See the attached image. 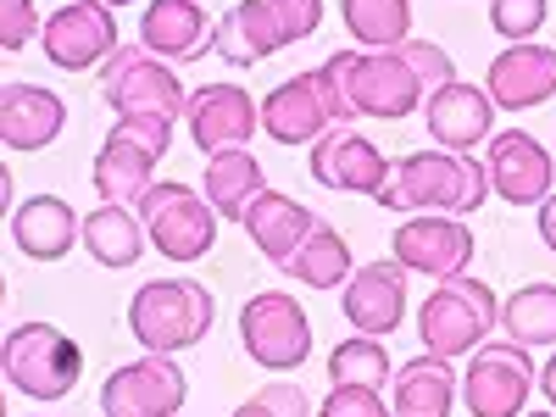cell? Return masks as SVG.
<instances>
[{"label": "cell", "instance_id": "f546056e", "mask_svg": "<svg viewBox=\"0 0 556 417\" xmlns=\"http://www.w3.org/2000/svg\"><path fill=\"white\" fill-rule=\"evenodd\" d=\"M340 17L367 51H390L412 39V0H340Z\"/></svg>", "mask_w": 556, "mask_h": 417}, {"label": "cell", "instance_id": "d590c367", "mask_svg": "<svg viewBox=\"0 0 556 417\" xmlns=\"http://www.w3.org/2000/svg\"><path fill=\"white\" fill-rule=\"evenodd\" d=\"M317 417H390V406H384L379 390H329Z\"/></svg>", "mask_w": 556, "mask_h": 417}, {"label": "cell", "instance_id": "7402d4cb", "mask_svg": "<svg viewBox=\"0 0 556 417\" xmlns=\"http://www.w3.org/2000/svg\"><path fill=\"white\" fill-rule=\"evenodd\" d=\"M139 45L162 62H201L206 51H217V23L195 0H151L139 17Z\"/></svg>", "mask_w": 556, "mask_h": 417}, {"label": "cell", "instance_id": "5bb4252c", "mask_svg": "<svg viewBox=\"0 0 556 417\" xmlns=\"http://www.w3.org/2000/svg\"><path fill=\"white\" fill-rule=\"evenodd\" d=\"M39 51L51 56V67L62 73H84L117 51V17L106 0H67L62 12L45 17Z\"/></svg>", "mask_w": 556, "mask_h": 417}, {"label": "cell", "instance_id": "9c48e42d", "mask_svg": "<svg viewBox=\"0 0 556 417\" xmlns=\"http://www.w3.org/2000/svg\"><path fill=\"white\" fill-rule=\"evenodd\" d=\"M0 367H7V384H12L17 395L62 401V395L78 384V374H84V351L56 329V323H23V329L7 334Z\"/></svg>", "mask_w": 556, "mask_h": 417}, {"label": "cell", "instance_id": "2e32d148", "mask_svg": "<svg viewBox=\"0 0 556 417\" xmlns=\"http://www.w3.org/2000/svg\"><path fill=\"white\" fill-rule=\"evenodd\" d=\"M184 123H190V139L201 156H217V151H245L251 134L262 128V106L245 96L240 84H206L190 96L184 106Z\"/></svg>", "mask_w": 556, "mask_h": 417}, {"label": "cell", "instance_id": "d6986e66", "mask_svg": "<svg viewBox=\"0 0 556 417\" xmlns=\"http://www.w3.org/2000/svg\"><path fill=\"white\" fill-rule=\"evenodd\" d=\"M340 312H345V323L356 334H395L401 317H406V267L395 256L356 267L351 285H345Z\"/></svg>", "mask_w": 556, "mask_h": 417}, {"label": "cell", "instance_id": "ac0fdd59", "mask_svg": "<svg viewBox=\"0 0 556 417\" xmlns=\"http://www.w3.org/2000/svg\"><path fill=\"white\" fill-rule=\"evenodd\" d=\"M484 167H490V190H495L506 206H545V201H551L556 167H551V151L540 146L534 134H523V128L495 134Z\"/></svg>", "mask_w": 556, "mask_h": 417}, {"label": "cell", "instance_id": "6da1fadb", "mask_svg": "<svg viewBox=\"0 0 556 417\" xmlns=\"http://www.w3.org/2000/svg\"><path fill=\"white\" fill-rule=\"evenodd\" d=\"M323 73L345 89L356 117L401 123L424 106L434 89H445L456 78V62L434 39H406V45H390V51H334L323 62Z\"/></svg>", "mask_w": 556, "mask_h": 417}, {"label": "cell", "instance_id": "e0dca14e", "mask_svg": "<svg viewBox=\"0 0 556 417\" xmlns=\"http://www.w3.org/2000/svg\"><path fill=\"white\" fill-rule=\"evenodd\" d=\"M390 167L384 151L374 146L367 134H356L351 123L329 128L312 146V178L323 184V190H345V195H379L390 184Z\"/></svg>", "mask_w": 556, "mask_h": 417}, {"label": "cell", "instance_id": "4fadbf2b", "mask_svg": "<svg viewBox=\"0 0 556 417\" xmlns=\"http://www.w3.org/2000/svg\"><path fill=\"white\" fill-rule=\"evenodd\" d=\"M184 401H190V379H184V367L173 356H156V351L106 374V384H101L106 417H173Z\"/></svg>", "mask_w": 556, "mask_h": 417}, {"label": "cell", "instance_id": "8fae6325", "mask_svg": "<svg viewBox=\"0 0 556 417\" xmlns=\"http://www.w3.org/2000/svg\"><path fill=\"white\" fill-rule=\"evenodd\" d=\"M240 345L251 362L273 367V374H290L312 356V323L301 312V301H290L285 290H262L240 306Z\"/></svg>", "mask_w": 556, "mask_h": 417}, {"label": "cell", "instance_id": "8d00e7d4", "mask_svg": "<svg viewBox=\"0 0 556 417\" xmlns=\"http://www.w3.org/2000/svg\"><path fill=\"white\" fill-rule=\"evenodd\" d=\"M540 240H545V251L556 256V195L540 206Z\"/></svg>", "mask_w": 556, "mask_h": 417}, {"label": "cell", "instance_id": "ba28073f", "mask_svg": "<svg viewBox=\"0 0 556 417\" xmlns=\"http://www.w3.org/2000/svg\"><path fill=\"white\" fill-rule=\"evenodd\" d=\"M101 101L117 117H184L190 96H184V78L173 73V62H162L146 45H117L101 62Z\"/></svg>", "mask_w": 556, "mask_h": 417}, {"label": "cell", "instance_id": "30bf717a", "mask_svg": "<svg viewBox=\"0 0 556 417\" xmlns=\"http://www.w3.org/2000/svg\"><path fill=\"white\" fill-rule=\"evenodd\" d=\"M139 217H146V235L167 262H201L217 240V212L206 195H195L190 184H156V190L139 201Z\"/></svg>", "mask_w": 556, "mask_h": 417}, {"label": "cell", "instance_id": "e575fe53", "mask_svg": "<svg viewBox=\"0 0 556 417\" xmlns=\"http://www.w3.org/2000/svg\"><path fill=\"white\" fill-rule=\"evenodd\" d=\"M34 34H45V23L34 17V0H0V45L23 51Z\"/></svg>", "mask_w": 556, "mask_h": 417}, {"label": "cell", "instance_id": "ab89813d", "mask_svg": "<svg viewBox=\"0 0 556 417\" xmlns=\"http://www.w3.org/2000/svg\"><path fill=\"white\" fill-rule=\"evenodd\" d=\"M106 7H128V0H106Z\"/></svg>", "mask_w": 556, "mask_h": 417}, {"label": "cell", "instance_id": "8992f818", "mask_svg": "<svg viewBox=\"0 0 556 417\" xmlns=\"http://www.w3.org/2000/svg\"><path fill=\"white\" fill-rule=\"evenodd\" d=\"M501 323V306H495V290L484 278H440L434 295L417 306V340H424L429 356H468L490 340V329Z\"/></svg>", "mask_w": 556, "mask_h": 417}, {"label": "cell", "instance_id": "7c38bea8", "mask_svg": "<svg viewBox=\"0 0 556 417\" xmlns=\"http://www.w3.org/2000/svg\"><path fill=\"white\" fill-rule=\"evenodd\" d=\"M540 374L529 362V345H479L468 374H462V401L473 417H523V401L534 395Z\"/></svg>", "mask_w": 556, "mask_h": 417}, {"label": "cell", "instance_id": "9a60e30c", "mask_svg": "<svg viewBox=\"0 0 556 417\" xmlns=\"http://www.w3.org/2000/svg\"><path fill=\"white\" fill-rule=\"evenodd\" d=\"M395 262L406 273H429L434 285L440 278H462L473 262V228L462 223V217H445V212H417L395 228V240H390Z\"/></svg>", "mask_w": 556, "mask_h": 417}, {"label": "cell", "instance_id": "4dcf8cb0", "mask_svg": "<svg viewBox=\"0 0 556 417\" xmlns=\"http://www.w3.org/2000/svg\"><path fill=\"white\" fill-rule=\"evenodd\" d=\"M329 379H334V390H384L390 351L379 345V334H351L329 351Z\"/></svg>", "mask_w": 556, "mask_h": 417}, {"label": "cell", "instance_id": "4316f807", "mask_svg": "<svg viewBox=\"0 0 556 417\" xmlns=\"http://www.w3.org/2000/svg\"><path fill=\"white\" fill-rule=\"evenodd\" d=\"M267 190V167L251 156V151H217L206 156V201L217 217H235L245 223L251 201Z\"/></svg>", "mask_w": 556, "mask_h": 417}, {"label": "cell", "instance_id": "d4e9b609", "mask_svg": "<svg viewBox=\"0 0 556 417\" xmlns=\"http://www.w3.org/2000/svg\"><path fill=\"white\" fill-rule=\"evenodd\" d=\"M78 235H84V223L62 195H28L12 212V240L28 262H62Z\"/></svg>", "mask_w": 556, "mask_h": 417}, {"label": "cell", "instance_id": "cb8c5ba5", "mask_svg": "<svg viewBox=\"0 0 556 417\" xmlns=\"http://www.w3.org/2000/svg\"><path fill=\"white\" fill-rule=\"evenodd\" d=\"M317 223H323V217H317L312 206L278 195V190H262V195L251 201V212H245V235L256 240V251H262L278 273H285L290 256L306 245V235H312Z\"/></svg>", "mask_w": 556, "mask_h": 417}, {"label": "cell", "instance_id": "52a82bcc", "mask_svg": "<svg viewBox=\"0 0 556 417\" xmlns=\"http://www.w3.org/2000/svg\"><path fill=\"white\" fill-rule=\"evenodd\" d=\"M340 123H356V106L345 101V89L323 67L290 73L285 84H273L267 101H262V134L278 139V146H317V139Z\"/></svg>", "mask_w": 556, "mask_h": 417}, {"label": "cell", "instance_id": "74e56055", "mask_svg": "<svg viewBox=\"0 0 556 417\" xmlns=\"http://www.w3.org/2000/svg\"><path fill=\"white\" fill-rule=\"evenodd\" d=\"M540 395H545V401L556 406V351H551V362L540 367Z\"/></svg>", "mask_w": 556, "mask_h": 417}, {"label": "cell", "instance_id": "83f0119b", "mask_svg": "<svg viewBox=\"0 0 556 417\" xmlns=\"http://www.w3.org/2000/svg\"><path fill=\"white\" fill-rule=\"evenodd\" d=\"M146 217H139L134 206H106L84 217V251L96 256L101 267H134L139 256H146Z\"/></svg>", "mask_w": 556, "mask_h": 417}, {"label": "cell", "instance_id": "277c9868", "mask_svg": "<svg viewBox=\"0 0 556 417\" xmlns=\"http://www.w3.org/2000/svg\"><path fill=\"white\" fill-rule=\"evenodd\" d=\"M323 28V0H240L217 17V56L228 67H256L285 45Z\"/></svg>", "mask_w": 556, "mask_h": 417}, {"label": "cell", "instance_id": "603a6c76", "mask_svg": "<svg viewBox=\"0 0 556 417\" xmlns=\"http://www.w3.org/2000/svg\"><path fill=\"white\" fill-rule=\"evenodd\" d=\"M62 123H67V101L56 89L23 84V78L0 84V139L12 151H45L62 134Z\"/></svg>", "mask_w": 556, "mask_h": 417}, {"label": "cell", "instance_id": "f1b7e54d", "mask_svg": "<svg viewBox=\"0 0 556 417\" xmlns=\"http://www.w3.org/2000/svg\"><path fill=\"white\" fill-rule=\"evenodd\" d=\"M351 245H345V235L340 228H329V223H317L312 235H306V245L290 256V278H301L306 290H340V285H351Z\"/></svg>", "mask_w": 556, "mask_h": 417}, {"label": "cell", "instance_id": "f35d334b", "mask_svg": "<svg viewBox=\"0 0 556 417\" xmlns=\"http://www.w3.org/2000/svg\"><path fill=\"white\" fill-rule=\"evenodd\" d=\"M523 417H556V412H523Z\"/></svg>", "mask_w": 556, "mask_h": 417}, {"label": "cell", "instance_id": "7a4b0ae2", "mask_svg": "<svg viewBox=\"0 0 556 417\" xmlns=\"http://www.w3.org/2000/svg\"><path fill=\"white\" fill-rule=\"evenodd\" d=\"M384 212H479L490 201V167L468 151H412L390 167V184L374 195Z\"/></svg>", "mask_w": 556, "mask_h": 417}, {"label": "cell", "instance_id": "d6a6232c", "mask_svg": "<svg viewBox=\"0 0 556 417\" xmlns=\"http://www.w3.org/2000/svg\"><path fill=\"white\" fill-rule=\"evenodd\" d=\"M545 17H551V0H490V28L501 39H513V45H523L529 34H540Z\"/></svg>", "mask_w": 556, "mask_h": 417}, {"label": "cell", "instance_id": "ffe728a7", "mask_svg": "<svg viewBox=\"0 0 556 417\" xmlns=\"http://www.w3.org/2000/svg\"><path fill=\"white\" fill-rule=\"evenodd\" d=\"M484 89H490V101H495L501 112L545 106V101L556 96V51H551V45H534V39L506 45V51L490 62Z\"/></svg>", "mask_w": 556, "mask_h": 417}, {"label": "cell", "instance_id": "44dd1931", "mask_svg": "<svg viewBox=\"0 0 556 417\" xmlns=\"http://www.w3.org/2000/svg\"><path fill=\"white\" fill-rule=\"evenodd\" d=\"M424 123L434 134V146L473 151L479 139H495V101H490V89L451 78L445 89H434V96L424 101Z\"/></svg>", "mask_w": 556, "mask_h": 417}, {"label": "cell", "instance_id": "3957f363", "mask_svg": "<svg viewBox=\"0 0 556 417\" xmlns=\"http://www.w3.org/2000/svg\"><path fill=\"white\" fill-rule=\"evenodd\" d=\"M217 323V301L206 285L195 278H151V285H139V295L128 301V329L134 340L156 351V356H178L190 351L212 334Z\"/></svg>", "mask_w": 556, "mask_h": 417}, {"label": "cell", "instance_id": "1f68e13d", "mask_svg": "<svg viewBox=\"0 0 556 417\" xmlns=\"http://www.w3.org/2000/svg\"><path fill=\"white\" fill-rule=\"evenodd\" d=\"M501 323L518 345H556V285H523L501 306Z\"/></svg>", "mask_w": 556, "mask_h": 417}, {"label": "cell", "instance_id": "836d02e7", "mask_svg": "<svg viewBox=\"0 0 556 417\" xmlns=\"http://www.w3.org/2000/svg\"><path fill=\"white\" fill-rule=\"evenodd\" d=\"M235 417H312V401L295 384H267L245 406H235Z\"/></svg>", "mask_w": 556, "mask_h": 417}, {"label": "cell", "instance_id": "5b68a950", "mask_svg": "<svg viewBox=\"0 0 556 417\" xmlns=\"http://www.w3.org/2000/svg\"><path fill=\"white\" fill-rule=\"evenodd\" d=\"M173 146V117H117L96 156V195L106 206H134L156 190V162Z\"/></svg>", "mask_w": 556, "mask_h": 417}, {"label": "cell", "instance_id": "484cf974", "mask_svg": "<svg viewBox=\"0 0 556 417\" xmlns=\"http://www.w3.org/2000/svg\"><path fill=\"white\" fill-rule=\"evenodd\" d=\"M462 384L451 374V362L445 356H412L395 367V395H390V412L395 417H451Z\"/></svg>", "mask_w": 556, "mask_h": 417}]
</instances>
